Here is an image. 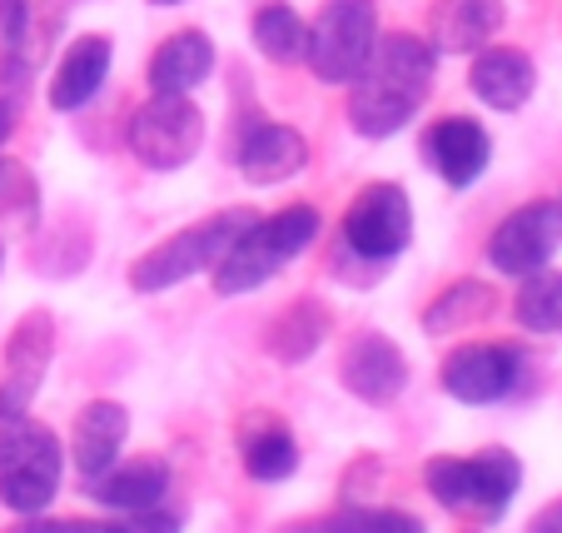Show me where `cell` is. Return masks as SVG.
Masks as SVG:
<instances>
[{"mask_svg":"<svg viewBox=\"0 0 562 533\" xmlns=\"http://www.w3.org/2000/svg\"><path fill=\"white\" fill-rule=\"evenodd\" d=\"M289 533H424V523L404 509H339L334 519L304 523Z\"/></svg>","mask_w":562,"mask_h":533,"instance_id":"23","label":"cell"},{"mask_svg":"<svg viewBox=\"0 0 562 533\" xmlns=\"http://www.w3.org/2000/svg\"><path fill=\"white\" fill-rule=\"evenodd\" d=\"M518 354L508 344H463L443 359V389L463 404H493L518 385Z\"/></svg>","mask_w":562,"mask_h":533,"instance_id":"10","label":"cell"},{"mask_svg":"<svg viewBox=\"0 0 562 533\" xmlns=\"http://www.w3.org/2000/svg\"><path fill=\"white\" fill-rule=\"evenodd\" d=\"M245 230H249V214L245 210H224V214H214V220H204V224H190V230H180L175 240L155 245L145 259H135L130 285H135L139 295L175 289L180 279H190V275H200V269L220 265Z\"/></svg>","mask_w":562,"mask_h":533,"instance_id":"4","label":"cell"},{"mask_svg":"<svg viewBox=\"0 0 562 533\" xmlns=\"http://www.w3.org/2000/svg\"><path fill=\"white\" fill-rule=\"evenodd\" d=\"M434 45L418 35H383L373 45L369 65L353 75V96H349V120L363 135L383 140L393 130H404L418 115L434 80Z\"/></svg>","mask_w":562,"mask_h":533,"instance_id":"1","label":"cell"},{"mask_svg":"<svg viewBox=\"0 0 562 533\" xmlns=\"http://www.w3.org/2000/svg\"><path fill=\"white\" fill-rule=\"evenodd\" d=\"M210 65H214V45L200 31H180L155 51L149 86H155V96H184V90H194L210 75Z\"/></svg>","mask_w":562,"mask_h":533,"instance_id":"20","label":"cell"},{"mask_svg":"<svg viewBox=\"0 0 562 533\" xmlns=\"http://www.w3.org/2000/svg\"><path fill=\"white\" fill-rule=\"evenodd\" d=\"M55 349L50 314H25L15 330L11 349H5V385H0V419H21L31 409L35 389L45 385V364Z\"/></svg>","mask_w":562,"mask_h":533,"instance_id":"11","label":"cell"},{"mask_svg":"<svg viewBox=\"0 0 562 533\" xmlns=\"http://www.w3.org/2000/svg\"><path fill=\"white\" fill-rule=\"evenodd\" d=\"M513 314H518V324L532 334H562V275H548V269L522 275Z\"/></svg>","mask_w":562,"mask_h":533,"instance_id":"22","label":"cell"},{"mask_svg":"<svg viewBox=\"0 0 562 533\" xmlns=\"http://www.w3.org/2000/svg\"><path fill=\"white\" fill-rule=\"evenodd\" d=\"M5 533H125L120 529V519H25V523H15V529H5Z\"/></svg>","mask_w":562,"mask_h":533,"instance_id":"27","label":"cell"},{"mask_svg":"<svg viewBox=\"0 0 562 533\" xmlns=\"http://www.w3.org/2000/svg\"><path fill=\"white\" fill-rule=\"evenodd\" d=\"M245 469L255 474L259 484H279L299 469V448L284 429H259V434L245 438Z\"/></svg>","mask_w":562,"mask_h":533,"instance_id":"24","label":"cell"},{"mask_svg":"<svg viewBox=\"0 0 562 533\" xmlns=\"http://www.w3.org/2000/svg\"><path fill=\"white\" fill-rule=\"evenodd\" d=\"M339 374H344V385H349V395L369 399V404H389V399H398V389L408 385V359L393 340L363 334V340H353L349 349H344Z\"/></svg>","mask_w":562,"mask_h":533,"instance_id":"12","label":"cell"},{"mask_svg":"<svg viewBox=\"0 0 562 533\" xmlns=\"http://www.w3.org/2000/svg\"><path fill=\"white\" fill-rule=\"evenodd\" d=\"M379 45V11L373 0H324V15L308 31V65L329 86H353Z\"/></svg>","mask_w":562,"mask_h":533,"instance_id":"6","label":"cell"},{"mask_svg":"<svg viewBox=\"0 0 562 533\" xmlns=\"http://www.w3.org/2000/svg\"><path fill=\"white\" fill-rule=\"evenodd\" d=\"M424 155L434 160V170L443 175L448 185H458V190H463V185H473L477 175L488 170L493 140H488V130L477 125V120L448 115V120H438V125L428 130Z\"/></svg>","mask_w":562,"mask_h":533,"instance_id":"13","label":"cell"},{"mask_svg":"<svg viewBox=\"0 0 562 533\" xmlns=\"http://www.w3.org/2000/svg\"><path fill=\"white\" fill-rule=\"evenodd\" d=\"M125 434H130V414L115 404V399L86 404V414L75 419V464H80V474H86V479L105 474L110 464L120 459Z\"/></svg>","mask_w":562,"mask_h":533,"instance_id":"19","label":"cell"},{"mask_svg":"<svg viewBox=\"0 0 562 533\" xmlns=\"http://www.w3.org/2000/svg\"><path fill=\"white\" fill-rule=\"evenodd\" d=\"M503 0H438L434 5V51L473 55L498 35Z\"/></svg>","mask_w":562,"mask_h":533,"instance_id":"16","label":"cell"},{"mask_svg":"<svg viewBox=\"0 0 562 533\" xmlns=\"http://www.w3.org/2000/svg\"><path fill=\"white\" fill-rule=\"evenodd\" d=\"M424 484L443 509L498 519L522 484V464L513 459L508 448H488L477 459H428Z\"/></svg>","mask_w":562,"mask_h":533,"instance_id":"5","label":"cell"},{"mask_svg":"<svg viewBox=\"0 0 562 533\" xmlns=\"http://www.w3.org/2000/svg\"><path fill=\"white\" fill-rule=\"evenodd\" d=\"M0 35H5V45H21L25 35V0H0Z\"/></svg>","mask_w":562,"mask_h":533,"instance_id":"28","label":"cell"},{"mask_svg":"<svg viewBox=\"0 0 562 533\" xmlns=\"http://www.w3.org/2000/svg\"><path fill=\"white\" fill-rule=\"evenodd\" d=\"M60 489V438L31 419H5L0 429V503L21 519L50 509Z\"/></svg>","mask_w":562,"mask_h":533,"instance_id":"3","label":"cell"},{"mask_svg":"<svg viewBox=\"0 0 562 533\" xmlns=\"http://www.w3.org/2000/svg\"><path fill=\"white\" fill-rule=\"evenodd\" d=\"M562 245V204L558 200H538V204H522L518 214L493 230L488 240V255L503 275H538Z\"/></svg>","mask_w":562,"mask_h":533,"instance_id":"9","label":"cell"},{"mask_svg":"<svg viewBox=\"0 0 562 533\" xmlns=\"http://www.w3.org/2000/svg\"><path fill=\"white\" fill-rule=\"evenodd\" d=\"M0 265H5V255H0Z\"/></svg>","mask_w":562,"mask_h":533,"instance_id":"31","label":"cell"},{"mask_svg":"<svg viewBox=\"0 0 562 533\" xmlns=\"http://www.w3.org/2000/svg\"><path fill=\"white\" fill-rule=\"evenodd\" d=\"M528 533H562V499H552L548 509H538V513H532Z\"/></svg>","mask_w":562,"mask_h":533,"instance_id":"29","label":"cell"},{"mask_svg":"<svg viewBox=\"0 0 562 533\" xmlns=\"http://www.w3.org/2000/svg\"><path fill=\"white\" fill-rule=\"evenodd\" d=\"M255 45L265 51V60L299 65V60H308V25L289 5H265L255 15Z\"/></svg>","mask_w":562,"mask_h":533,"instance_id":"21","label":"cell"},{"mask_svg":"<svg viewBox=\"0 0 562 533\" xmlns=\"http://www.w3.org/2000/svg\"><path fill=\"white\" fill-rule=\"evenodd\" d=\"M105 75H110V41L105 35H86V41H75L70 51H65L55 80H50V106L55 110L90 106V100L100 96V86H105Z\"/></svg>","mask_w":562,"mask_h":533,"instance_id":"18","label":"cell"},{"mask_svg":"<svg viewBox=\"0 0 562 533\" xmlns=\"http://www.w3.org/2000/svg\"><path fill=\"white\" fill-rule=\"evenodd\" d=\"M308 160V145L299 130L289 125H255L239 140V175L255 185H279L289 175H299Z\"/></svg>","mask_w":562,"mask_h":533,"instance_id":"15","label":"cell"},{"mask_svg":"<svg viewBox=\"0 0 562 533\" xmlns=\"http://www.w3.org/2000/svg\"><path fill=\"white\" fill-rule=\"evenodd\" d=\"M344 240L363 259H389L414 240V210L398 185H363L344 214Z\"/></svg>","mask_w":562,"mask_h":533,"instance_id":"8","label":"cell"},{"mask_svg":"<svg viewBox=\"0 0 562 533\" xmlns=\"http://www.w3.org/2000/svg\"><path fill=\"white\" fill-rule=\"evenodd\" d=\"M314 235H318V214L308 210V204H294V210H284V214H269V220L249 224L245 235L234 240L229 255L214 265L220 295H249V289H259L294 255H304V249L314 245Z\"/></svg>","mask_w":562,"mask_h":533,"instance_id":"2","label":"cell"},{"mask_svg":"<svg viewBox=\"0 0 562 533\" xmlns=\"http://www.w3.org/2000/svg\"><path fill=\"white\" fill-rule=\"evenodd\" d=\"M170 489V469L155 459H135V464H110L105 474L90 479V499L105 503L115 513H145L155 509Z\"/></svg>","mask_w":562,"mask_h":533,"instance_id":"17","label":"cell"},{"mask_svg":"<svg viewBox=\"0 0 562 533\" xmlns=\"http://www.w3.org/2000/svg\"><path fill=\"white\" fill-rule=\"evenodd\" d=\"M155 5H180V0H155Z\"/></svg>","mask_w":562,"mask_h":533,"instance_id":"30","label":"cell"},{"mask_svg":"<svg viewBox=\"0 0 562 533\" xmlns=\"http://www.w3.org/2000/svg\"><path fill=\"white\" fill-rule=\"evenodd\" d=\"M204 145V115L184 96H155L130 120V149L149 170H180Z\"/></svg>","mask_w":562,"mask_h":533,"instance_id":"7","label":"cell"},{"mask_svg":"<svg viewBox=\"0 0 562 533\" xmlns=\"http://www.w3.org/2000/svg\"><path fill=\"white\" fill-rule=\"evenodd\" d=\"M468 86L493 110H522L532 86H538V70H532V60L522 51H503L498 45V51H477L473 70H468Z\"/></svg>","mask_w":562,"mask_h":533,"instance_id":"14","label":"cell"},{"mask_svg":"<svg viewBox=\"0 0 562 533\" xmlns=\"http://www.w3.org/2000/svg\"><path fill=\"white\" fill-rule=\"evenodd\" d=\"M279 330L284 334H274V354L304 359V354L318 344V334H324V314H318L314 304H299V310H289L284 320H279Z\"/></svg>","mask_w":562,"mask_h":533,"instance_id":"26","label":"cell"},{"mask_svg":"<svg viewBox=\"0 0 562 533\" xmlns=\"http://www.w3.org/2000/svg\"><path fill=\"white\" fill-rule=\"evenodd\" d=\"M477 314H488V289L483 285H458V289H448V299H438L434 310H428V330L434 334L463 330V324H473Z\"/></svg>","mask_w":562,"mask_h":533,"instance_id":"25","label":"cell"}]
</instances>
